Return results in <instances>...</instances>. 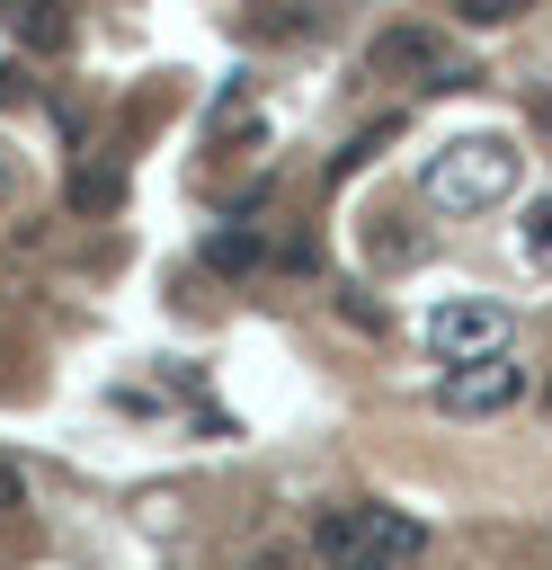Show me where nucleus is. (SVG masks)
<instances>
[{
  "mask_svg": "<svg viewBox=\"0 0 552 570\" xmlns=\"http://www.w3.org/2000/svg\"><path fill=\"white\" fill-rule=\"evenodd\" d=\"M516 178H525V151L507 134H454V142H436L418 160V187L445 214H490V205L516 196Z\"/></svg>",
  "mask_w": 552,
  "mask_h": 570,
  "instance_id": "1",
  "label": "nucleus"
},
{
  "mask_svg": "<svg viewBox=\"0 0 552 570\" xmlns=\"http://www.w3.org/2000/svg\"><path fill=\"white\" fill-rule=\"evenodd\" d=\"M427 552V525L401 517V508H321L312 517V561L321 570H392V561H418Z\"/></svg>",
  "mask_w": 552,
  "mask_h": 570,
  "instance_id": "2",
  "label": "nucleus"
},
{
  "mask_svg": "<svg viewBox=\"0 0 552 570\" xmlns=\"http://www.w3.org/2000/svg\"><path fill=\"white\" fill-rule=\"evenodd\" d=\"M374 71H383V80H410V89H463V80H472V53H463L445 27L401 18V27L374 36Z\"/></svg>",
  "mask_w": 552,
  "mask_h": 570,
  "instance_id": "3",
  "label": "nucleus"
},
{
  "mask_svg": "<svg viewBox=\"0 0 552 570\" xmlns=\"http://www.w3.org/2000/svg\"><path fill=\"white\" fill-rule=\"evenodd\" d=\"M427 347H436L445 365L507 356V312H499V303H472V294H454V303H436V312H427Z\"/></svg>",
  "mask_w": 552,
  "mask_h": 570,
  "instance_id": "4",
  "label": "nucleus"
},
{
  "mask_svg": "<svg viewBox=\"0 0 552 570\" xmlns=\"http://www.w3.org/2000/svg\"><path fill=\"white\" fill-rule=\"evenodd\" d=\"M516 401H525L516 347L507 356H481V365H445V383H436V410L445 419H490V410H516Z\"/></svg>",
  "mask_w": 552,
  "mask_h": 570,
  "instance_id": "5",
  "label": "nucleus"
},
{
  "mask_svg": "<svg viewBox=\"0 0 552 570\" xmlns=\"http://www.w3.org/2000/svg\"><path fill=\"white\" fill-rule=\"evenodd\" d=\"M516 258H525V267H552V196L525 205V223H516Z\"/></svg>",
  "mask_w": 552,
  "mask_h": 570,
  "instance_id": "6",
  "label": "nucleus"
},
{
  "mask_svg": "<svg viewBox=\"0 0 552 570\" xmlns=\"http://www.w3.org/2000/svg\"><path fill=\"white\" fill-rule=\"evenodd\" d=\"M9 27H18L27 45H62V18H45V9H9Z\"/></svg>",
  "mask_w": 552,
  "mask_h": 570,
  "instance_id": "7",
  "label": "nucleus"
},
{
  "mask_svg": "<svg viewBox=\"0 0 552 570\" xmlns=\"http://www.w3.org/2000/svg\"><path fill=\"white\" fill-rule=\"evenodd\" d=\"M258 258V240H240V232H214V267H249Z\"/></svg>",
  "mask_w": 552,
  "mask_h": 570,
  "instance_id": "8",
  "label": "nucleus"
},
{
  "mask_svg": "<svg viewBox=\"0 0 552 570\" xmlns=\"http://www.w3.org/2000/svg\"><path fill=\"white\" fill-rule=\"evenodd\" d=\"M463 18H472V27H507V18H516V0H463Z\"/></svg>",
  "mask_w": 552,
  "mask_h": 570,
  "instance_id": "9",
  "label": "nucleus"
},
{
  "mask_svg": "<svg viewBox=\"0 0 552 570\" xmlns=\"http://www.w3.org/2000/svg\"><path fill=\"white\" fill-rule=\"evenodd\" d=\"M9 508H27V472L0 454V517H9Z\"/></svg>",
  "mask_w": 552,
  "mask_h": 570,
  "instance_id": "10",
  "label": "nucleus"
}]
</instances>
